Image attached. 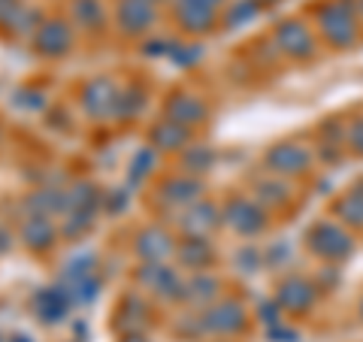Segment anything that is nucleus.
<instances>
[{
  "mask_svg": "<svg viewBox=\"0 0 363 342\" xmlns=\"http://www.w3.org/2000/svg\"><path fill=\"white\" fill-rule=\"evenodd\" d=\"M269 164L279 170V173H297V170L306 167V155L300 149H294V145H276L269 155Z\"/></svg>",
  "mask_w": 363,
  "mask_h": 342,
  "instance_id": "obj_1",
  "label": "nucleus"
},
{
  "mask_svg": "<svg viewBox=\"0 0 363 342\" xmlns=\"http://www.w3.org/2000/svg\"><path fill=\"white\" fill-rule=\"evenodd\" d=\"M242 324V309L240 306H221V309H212L206 318H203V327H212V330H230V327H240Z\"/></svg>",
  "mask_w": 363,
  "mask_h": 342,
  "instance_id": "obj_2",
  "label": "nucleus"
},
{
  "mask_svg": "<svg viewBox=\"0 0 363 342\" xmlns=\"http://www.w3.org/2000/svg\"><path fill=\"white\" fill-rule=\"evenodd\" d=\"M230 221L236 224V231L252 233V231L260 227V212L255 209V203L240 200V203H233V209H230Z\"/></svg>",
  "mask_w": 363,
  "mask_h": 342,
  "instance_id": "obj_3",
  "label": "nucleus"
},
{
  "mask_svg": "<svg viewBox=\"0 0 363 342\" xmlns=\"http://www.w3.org/2000/svg\"><path fill=\"white\" fill-rule=\"evenodd\" d=\"M61 294L64 291H43L37 297V309L43 315V321H58V318L67 312V300Z\"/></svg>",
  "mask_w": 363,
  "mask_h": 342,
  "instance_id": "obj_4",
  "label": "nucleus"
},
{
  "mask_svg": "<svg viewBox=\"0 0 363 342\" xmlns=\"http://www.w3.org/2000/svg\"><path fill=\"white\" fill-rule=\"evenodd\" d=\"M140 252H143L145 258H152V260L164 258V255L169 252L167 233H164V231H149V233H143V236H140Z\"/></svg>",
  "mask_w": 363,
  "mask_h": 342,
  "instance_id": "obj_5",
  "label": "nucleus"
},
{
  "mask_svg": "<svg viewBox=\"0 0 363 342\" xmlns=\"http://www.w3.org/2000/svg\"><path fill=\"white\" fill-rule=\"evenodd\" d=\"M52 236H55V231L45 219H30L28 227H25V239L30 243V248H49Z\"/></svg>",
  "mask_w": 363,
  "mask_h": 342,
  "instance_id": "obj_6",
  "label": "nucleus"
},
{
  "mask_svg": "<svg viewBox=\"0 0 363 342\" xmlns=\"http://www.w3.org/2000/svg\"><path fill=\"white\" fill-rule=\"evenodd\" d=\"M155 140L161 149H176V145H182V140H185V131H182L179 121H169V124H164L161 133H155Z\"/></svg>",
  "mask_w": 363,
  "mask_h": 342,
  "instance_id": "obj_7",
  "label": "nucleus"
},
{
  "mask_svg": "<svg viewBox=\"0 0 363 342\" xmlns=\"http://www.w3.org/2000/svg\"><path fill=\"white\" fill-rule=\"evenodd\" d=\"M13 342H30L28 336H13Z\"/></svg>",
  "mask_w": 363,
  "mask_h": 342,
  "instance_id": "obj_8",
  "label": "nucleus"
},
{
  "mask_svg": "<svg viewBox=\"0 0 363 342\" xmlns=\"http://www.w3.org/2000/svg\"><path fill=\"white\" fill-rule=\"evenodd\" d=\"M360 315H363V306H360Z\"/></svg>",
  "mask_w": 363,
  "mask_h": 342,
  "instance_id": "obj_9",
  "label": "nucleus"
}]
</instances>
